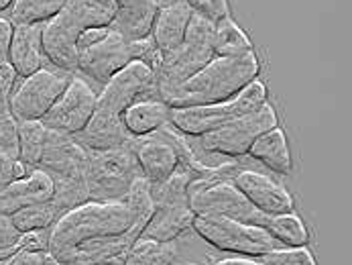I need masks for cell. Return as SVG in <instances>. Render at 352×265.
Here are the masks:
<instances>
[{
    "mask_svg": "<svg viewBox=\"0 0 352 265\" xmlns=\"http://www.w3.org/2000/svg\"><path fill=\"white\" fill-rule=\"evenodd\" d=\"M116 14L110 23L126 41H139L151 35L159 0H114Z\"/></svg>",
    "mask_w": 352,
    "mask_h": 265,
    "instance_id": "cell-18",
    "label": "cell"
},
{
    "mask_svg": "<svg viewBox=\"0 0 352 265\" xmlns=\"http://www.w3.org/2000/svg\"><path fill=\"white\" fill-rule=\"evenodd\" d=\"M47 137H50V129L45 127L43 120H19L16 156L27 167H35L41 163Z\"/></svg>",
    "mask_w": 352,
    "mask_h": 265,
    "instance_id": "cell-23",
    "label": "cell"
},
{
    "mask_svg": "<svg viewBox=\"0 0 352 265\" xmlns=\"http://www.w3.org/2000/svg\"><path fill=\"white\" fill-rule=\"evenodd\" d=\"M135 159L139 163L141 176L155 186L165 182L177 167H179V153L165 129L161 127L153 135L131 139L129 141Z\"/></svg>",
    "mask_w": 352,
    "mask_h": 265,
    "instance_id": "cell-13",
    "label": "cell"
},
{
    "mask_svg": "<svg viewBox=\"0 0 352 265\" xmlns=\"http://www.w3.org/2000/svg\"><path fill=\"white\" fill-rule=\"evenodd\" d=\"M139 176L141 169L129 143L106 151H88L84 171L88 200H124Z\"/></svg>",
    "mask_w": 352,
    "mask_h": 265,
    "instance_id": "cell-6",
    "label": "cell"
},
{
    "mask_svg": "<svg viewBox=\"0 0 352 265\" xmlns=\"http://www.w3.org/2000/svg\"><path fill=\"white\" fill-rule=\"evenodd\" d=\"M177 249L173 243H159L147 237H139L122 265H173Z\"/></svg>",
    "mask_w": 352,
    "mask_h": 265,
    "instance_id": "cell-28",
    "label": "cell"
},
{
    "mask_svg": "<svg viewBox=\"0 0 352 265\" xmlns=\"http://www.w3.org/2000/svg\"><path fill=\"white\" fill-rule=\"evenodd\" d=\"M194 12H200L206 19L210 21H220V19H226L230 17V6H228V0H186Z\"/></svg>",
    "mask_w": 352,
    "mask_h": 265,
    "instance_id": "cell-32",
    "label": "cell"
},
{
    "mask_svg": "<svg viewBox=\"0 0 352 265\" xmlns=\"http://www.w3.org/2000/svg\"><path fill=\"white\" fill-rule=\"evenodd\" d=\"M53 194L55 182L50 171H45L43 167H33L27 178L0 188V214L8 216L27 204L47 202L53 198Z\"/></svg>",
    "mask_w": 352,
    "mask_h": 265,
    "instance_id": "cell-15",
    "label": "cell"
},
{
    "mask_svg": "<svg viewBox=\"0 0 352 265\" xmlns=\"http://www.w3.org/2000/svg\"><path fill=\"white\" fill-rule=\"evenodd\" d=\"M261 74L256 53L220 57L214 55L194 76L177 86L157 88V98L169 108L206 106L228 100L245 90Z\"/></svg>",
    "mask_w": 352,
    "mask_h": 265,
    "instance_id": "cell-1",
    "label": "cell"
},
{
    "mask_svg": "<svg viewBox=\"0 0 352 265\" xmlns=\"http://www.w3.org/2000/svg\"><path fill=\"white\" fill-rule=\"evenodd\" d=\"M96 98L92 84L84 78L74 74L61 92V96L51 106V110L43 116V123L50 131L63 133L76 137L86 129L90 123L94 110H96Z\"/></svg>",
    "mask_w": 352,
    "mask_h": 265,
    "instance_id": "cell-11",
    "label": "cell"
},
{
    "mask_svg": "<svg viewBox=\"0 0 352 265\" xmlns=\"http://www.w3.org/2000/svg\"><path fill=\"white\" fill-rule=\"evenodd\" d=\"M196 214L190 209L188 202L175 204H161L155 206L151 220L147 222L141 237H147L159 243H173L179 235L192 229Z\"/></svg>",
    "mask_w": 352,
    "mask_h": 265,
    "instance_id": "cell-19",
    "label": "cell"
},
{
    "mask_svg": "<svg viewBox=\"0 0 352 265\" xmlns=\"http://www.w3.org/2000/svg\"><path fill=\"white\" fill-rule=\"evenodd\" d=\"M29 176V167L8 151L0 149V188H6L12 182H19Z\"/></svg>",
    "mask_w": 352,
    "mask_h": 265,
    "instance_id": "cell-30",
    "label": "cell"
},
{
    "mask_svg": "<svg viewBox=\"0 0 352 265\" xmlns=\"http://www.w3.org/2000/svg\"><path fill=\"white\" fill-rule=\"evenodd\" d=\"M45 251H19L8 265H45Z\"/></svg>",
    "mask_w": 352,
    "mask_h": 265,
    "instance_id": "cell-36",
    "label": "cell"
},
{
    "mask_svg": "<svg viewBox=\"0 0 352 265\" xmlns=\"http://www.w3.org/2000/svg\"><path fill=\"white\" fill-rule=\"evenodd\" d=\"M133 61V47L118 31L112 27L98 43L80 52L78 72L88 76L90 80L106 84L116 72H120L126 63Z\"/></svg>",
    "mask_w": 352,
    "mask_h": 265,
    "instance_id": "cell-12",
    "label": "cell"
},
{
    "mask_svg": "<svg viewBox=\"0 0 352 265\" xmlns=\"http://www.w3.org/2000/svg\"><path fill=\"white\" fill-rule=\"evenodd\" d=\"M169 114H171V108L163 100H159L157 96H151V98H141L133 103L122 112L120 118L131 139H139V137L153 135L161 127L169 125Z\"/></svg>",
    "mask_w": 352,
    "mask_h": 265,
    "instance_id": "cell-20",
    "label": "cell"
},
{
    "mask_svg": "<svg viewBox=\"0 0 352 265\" xmlns=\"http://www.w3.org/2000/svg\"><path fill=\"white\" fill-rule=\"evenodd\" d=\"M249 156L256 161L265 163L269 169H273L275 173L287 176L292 173V151L287 145V137L285 131L275 125L269 131H265L249 149Z\"/></svg>",
    "mask_w": 352,
    "mask_h": 265,
    "instance_id": "cell-21",
    "label": "cell"
},
{
    "mask_svg": "<svg viewBox=\"0 0 352 265\" xmlns=\"http://www.w3.org/2000/svg\"><path fill=\"white\" fill-rule=\"evenodd\" d=\"M10 4H12V0H0V10H6V8H10Z\"/></svg>",
    "mask_w": 352,
    "mask_h": 265,
    "instance_id": "cell-38",
    "label": "cell"
},
{
    "mask_svg": "<svg viewBox=\"0 0 352 265\" xmlns=\"http://www.w3.org/2000/svg\"><path fill=\"white\" fill-rule=\"evenodd\" d=\"M192 14L194 10L186 0H173L165 6H159L157 17L153 21L151 39L161 55L182 45Z\"/></svg>",
    "mask_w": 352,
    "mask_h": 265,
    "instance_id": "cell-16",
    "label": "cell"
},
{
    "mask_svg": "<svg viewBox=\"0 0 352 265\" xmlns=\"http://www.w3.org/2000/svg\"><path fill=\"white\" fill-rule=\"evenodd\" d=\"M267 103V86L258 78L251 82L236 96L206 106H188V108H171L169 125L177 129L182 135L201 137L210 131H216L230 120L249 114L254 108Z\"/></svg>",
    "mask_w": 352,
    "mask_h": 265,
    "instance_id": "cell-4",
    "label": "cell"
},
{
    "mask_svg": "<svg viewBox=\"0 0 352 265\" xmlns=\"http://www.w3.org/2000/svg\"><path fill=\"white\" fill-rule=\"evenodd\" d=\"M72 76L74 74H67L55 65H43L31 76H25L10 94L8 112L16 120H43Z\"/></svg>",
    "mask_w": 352,
    "mask_h": 265,
    "instance_id": "cell-10",
    "label": "cell"
},
{
    "mask_svg": "<svg viewBox=\"0 0 352 265\" xmlns=\"http://www.w3.org/2000/svg\"><path fill=\"white\" fill-rule=\"evenodd\" d=\"M110 27H92V29H86L80 37H78V52L98 43L100 39H104V35L108 33Z\"/></svg>",
    "mask_w": 352,
    "mask_h": 265,
    "instance_id": "cell-34",
    "label": "cell"
},
{
    "mask_svg": "<svg viewBox=\"0 0 352 265\" xmlns=\"http://www.w3.org/2000/svg\"><path fill=\"white\" fill-rule=\"evenodd\" d=\"M151 92L157 94V80L153 67L141 59H133L104 84L96 98V110L92 116L122 123V112L133 103L149 98Z\"/></svg>",
    "mask_w": 352,
    "mask_h": 265,
    "instance_id": "cell-8",
    "label": "cell"
},
{
    "mask_svg": "<svg viewBox=\"0 0 352 265\" xmlns=\"http://www.w3.org/2000/svg\"><path fill=\"white\" fill-rule=\"evenodd\" d=\"M124 202H126V206H129V211H131V216H133V224H131V229L126 231V235H129V239L135 243V241L143 235L147 222L151 220L153 212H155V200H153L151 194V184H149L143 176H139V178L133 182L129 194L124 196Z\"/></svg>",
    "mask_w": 352,
    "mask_h": 265,
    "instance_id": "cell-22",
    "label": "cell"
},
{
    "mask_svg": "<svg viewBox=\"0 0 352 265\" xmlns=\"http://www.w3.org/2000/svg\"><path fill=\"white\" fill-rule=\"evenodd\" d=\"M12 31H14V25L10 23V19L0 17V63L6 61V53H8V45H10V39H12Z\"/></svg>",
    "mask_w": 352,
    "mask_h": 265,
    "instance_id": "cell-35",
    "label": "cell"
},
{
    "mask_svg": "<svg viewBox=\"0 0 352 265\" xmlns=\"http://www.w3.org/2000/svg\"><path fill=\"white\" fill-rule=\"evenodd\" d=\"M214 265H263V264H261V259H258V257H243V255H239V257L222 259V262H218V264H214Z\"/></svg>",
    "mask_w": 352,
    "mask_h": 265,
    "instance_id": "cell-37",
    "label": "cell"
},
{
    "mask_svg": "<svg viewBox=\"0 0 352 265\" xmlns=\"http://www.w3.org/2000/svg\"><path fill=\"white\" fill-rule=\"evenodd\" d=\"M114 14V0H67L65 6L43 25V55L51 65L67 74H78V37L92 27H110Z\"/></svg>",
    "mask_w": 352,
    "mask_h": 265,
    "instance_id": "cell-3",
    "label": "cell"
},
{
    "mask_svg": "<svg viewBox=\"0 0 352 265\" xmlns=\"http://www.w3.org/2000/svg\"><path fill=\"white\" fill-rule=\"evenodd\" d=\"M275 125H279L277 112L269 103H265L249 114H243L228 125L198 137V143L208 153L241 158L247 156L252 143Z\"/></svg>",
    "mask_w": 352,
    "mask_h": 265,
    "instance_id": "cell-9",
    "label": "cell"
},
{
    "mask_svg": "<svg viewBox=\"0 0 352 265\" xmlns=\"http://www.w3.org/2000/svg\"><path fill=\"white\" fill-rule=\"evenodd\" d=\"M249 52H252L249 35L230 17L214 23V55L228 57V55H243Z\"/></svg>",
    "mask_w": 352,
    "mask_h": 265,
    "instance_id": "cell-27",
    "label": "cell"
},
{
    "mask_svg": "<svg viewBox=\"0 0 352 265\" xmlns=\"http://www.w3.org/2000/svg\"><path fill=\"white\" fill-rule=\"evenodd\" d=\"M16 147H19V120L10 112H2L0 114V149L16 156Z\"/></svg>",
    "mask_w": 352,
    "mask_h": 265,
    "instance_id": "cell-31",
    "label": "cell"
},
{
    "mask_svg": "<svg viewBox=\"0 0 352 265\" xmlns=\"http://www.w3.org/2000/svg\"><path fill=\"white\" fill-rule=\"evenodd\" d=\"M41 31L43 25H14L6 61L12 65L19 78L31 76L33 72L43 67Z\"/></svg>",
    "mask_w": 352,
    "mask_h": 265,
    "instance_id": "cell-17",
    "label": "cell"
},
{
    "mask_svg": "<svg viewBox=\"0 0 352 265\" xmlns=\"http://www.w3.org/2000/svg\"><path fill=\"white\" fill-rule=\"evenodd\" d=\"M263 265H318L314 253L305 247H277L263 257H258Z\"/></svg>",
    "mask_w": 352,
    "mask_h": 265,
    "instance_id": "cell-29",
    "label": "cell"
},
{
    "mask_svg": "<svg viewBox=\"0 0 352 265\" xmlns=\"http://www.w3.org/2000/svg\"><path fill=\"white\" fill-rule=\"evenodd\" d=\"M16 72L12 70V65L8 61H2L0 63V114L2 112H8V100H10V94L16 86Z\"/></svg>",
    "mask_w": 352,
    "mask_h": 265,
    "instance_id": "cell-33",
    "label": "cell"
},
{
    "mask_svg": "<svg viewBox=\"0 0 352 265\" xmlns=\"http://www.w3.org/2000/svg\"><path fill=\"white\" fill-rule=\"evenodd\" d=\"M133 216L124 200H86L65 211L47 233V251L53 259H63L84 243L124 235Z\"/></svg>",
    "mask_w": 352,
    "mask_h": 265,
    "instance_id": "cell-2",
    "label": "cell"
},
{
    "mask_svg": "<svg viewBox=\"0 0 352 265\" xmlns=\"http://www.w3.org/2000/svg\"><path fill=\"white\" fill-rule=\"evenodd\" d=\"M67 0H12L10 23L12 25H45Z\"/></svg>",
    "mask_w": 352,
    "mask_h": 265,
    "instance_id": "cell-26",
    "label": "cell"
},
{
    "mask_svg": "<svg viewBox=\"0 0 352 265\" xmlns=\"http://www.w3.org/2000/svg\"><path fill=\"white\" fill-rule=\"evenodd\" d=\"M61 209L53 202H37V204H27L12 214H8L12 226L25 235V233H35V231H50L53 222L61 216Z\"/></svg>",
    "mask_w": 352,
    "mask_h": 265,
    "instance_id": "cell-24",
    "label": "cell"
},
{
    "mask_svg": "<svg viewBox=\"0 0 352 265\" xmlns=\"http://www.w3.org/2000/svg\"><path fill=\"white\" fill-rule=\"evenodd\" d=\"M232 184L239 188V192L251 202L256 211L263 214H283L294 211V198L292 194L273 178L254 171V169H239L232 178Z\"/></svg>",
    "mask_w": 352,
    "mask_h": 265,
    "instance_id": "cell-14",
    "label": "cell"
},
{
    "mask_svg": "<svg viewBox=\"0 0 352 265\" xmlns=\"http://www.w3.org/2000/svg\"><path fill=\"white\" fill-rule=\"evenodd\" d=\"M214 57V21L194 12L177 50L163 53L155 70L157 88L177 86Z\"/></svg>",
    "mask_w": 352,
    "mask_h": 265,
    "instance_id": "cell-5",
    "label": "cell"
},
{
    "mask_svg": "<svg viewBox=\"0 0 352 265\" xmlns=\"http://www.w3.org/2000/svg\"><path fill=\"white\" fill-rule=\"evenodd\" d=\"M265 229L279 245L285 247H305L309 243V231L305 229L302 216L296 214V211L269 216Z\"/></svg>",
    "mask_w": 352,
    "mask_h": 265,
    "instance_id": "cell-25",
    "label": "cell"
},
{
    "mask_svg": "<svg viewBox=\"0 0 352 265\" xmlns=\"http://www.w3.org/2000/svg\"><path fill=\"white\" fill-rule=\"evenodd\" d=\"M192 229L212 247L243 257H263L279 247L267 229L226 216H196Z\"/></svg>",
    "mask_w": 352,
    "mask_h": 265,
    "instance_id": "cell-7",
    "label": "cell"
}]
</instances>
